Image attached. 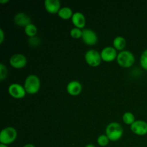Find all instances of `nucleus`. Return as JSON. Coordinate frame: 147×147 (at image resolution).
Segmentation results:
<instances>
[{
	"label": "nucleus",
	"mask_w": 147,
	"mask_h": 147,
	"mask_svg": "<svg viewBox=\"0 0 147 147\" xmlns=\"http://www.w3.org/2000/svg\"><path fill=\"white\" fill-rule=\"evenodd\" d=\"M131 130L138 136H144L147 134V123L144 121H135L133 124L131 125Z\"/></svg>",
	"instance_id": "1a4fd4ad"
},
{
	"label": "nucleus",
	"mask_w": 147,
	"mask_h": 147,
	"mask_svg": "<svg viewBox=\"0 0 147 147\" xmlns=\"http://www.w3.org/2000/svg\"><path fill=\"white\" fill-rule=\"evenodd\" d=\"M109 139L108 136L105 134H102L99 136L97 139L98 144L100 146H106L109 143Z\"/></svg>",
	"instance_id": "6ab92c4d"
},
{
	"label": "nucleus",
	"mask_w": 147,
	"mask_h": 147,
	"mask_svg": "<svg viewBox=\"0 0 147 147\" xmlns=\"http://www.w3.org/2000/svg\"><path fill=\"white\" fill-rule=\"evenodd\" d=\"M4 40V32L2 29H0V43H2Z\"/></svg>",
	"instance_id": "b1692460"
},
{
	"label": "nucleus",
	"mask_w": 147,
	"mask_h": 147,
	"mask_svg": "<svg viewBox=\"0 0 147 147\" xmlns=\"http://www.w3.org/2000/svg\"><path fill=\"white\" fill-rule=\"evenodd\" d=\"M73 14H74V13L73 12V10L68 7H63V8L60 9V11L57 13V14H58V16L60 18L65 20L72 18Z\"/></svg>",
	"instance_id": "dca6fc26"
},
{
	"label": "nucleus",
	"mask_w": 147,
	"mask_h": 147,
	"mask_svg": "<svg viewBox=\"0 0 147 147\" xmlns=\"http://www.w3.org/2000/svg\"><path fill=\"white\" fill-rule=\"evenodd\" d=\"M82 40L88 45H94L98 42V35L93 30L90 29H83Z\"/></svg>",
	"instance_id": "0eeeda50"
},
{
	"label": "nucleus",
	"mask_w": 147,
	"mask_h": 147,
	"mask_svg": "<svg viewBox=\"0 0 147 147\" xmlns=\"http://www.w3.org/2000/svg\"><path fill=\"white\" fill-rule=\"evenodd\" d=\"M85 147H96V146H95V145L92 144H88L86 145Z\"/></svg>",
	"instance_id": "bb28decb"
},
{
	"label": "nucleus",
	"mask_w": 147,
	"mask_h": 147,
	"mask_svg": "<svg viewBox=\"0 0 147 147\" xmlns=\"http://www.w3.org/2000/svg\"><path fill=\"white\" fill-rule=\"evenodd\" d=\"M126 46V40L124 37L118 36L115 37L113 41V47L116 49V50H120L123 51V49Z\"/></svg>",
	"instance_id": "2eb2a0df"
},
{
	"label": "nucleus",
	"mask_w": 147,
	"mask_h": 147,
	"mask_svg": "<svg viewBox=\"0 0 147 147\" xmlns=\"http://www.w3.org/2000/svg\"><path fill=\"white\" fill-rule=\"evenodd\" d=\"M9 2V0H0V3L1 4H5V3Z\"/></svg>",
	"instance_id": "a878e982"
},
{
	"label": "nucleus",
	"mask_w": 147,
	"mask_h": 147,
	"mask_svg": "<svg viewBox=\"0 0 147 147\" xmlns=\"http://www.w3.org/2000/svg\"><path fill=\"white\" fill-rule=\"evenodd\" d=\"M140 64L142 68L147 70V49L142 53L140 57Z\"/></svg>",
	"instance_id": "412c9836"
},
{
	"label": "nucleus",
	"mask_w": 147,
	"mask_h": 147,
	"mask_svg": "<svg viewBox=\"0 0 147 147\" xmlns=\"http://www.w3.org/2000/svg\"><path fill=\"white\" fill-rule=\"evenodd\" d=\"M17 131L14 128L9 126L3 129L0 133V142L5 145H9L16 140Z\"/></svg>",
	"instance_id": "20e7f679"
},
{
	"label": "nucleus",
	"mask_w": 147,
	"mask_h": 147,
	"mask_svg": "<svg viewBox=\"0 0 147 147\" xmlns=\"http://www.w3.org/2000/svg\"><path fill=\"white\" fill-rule=\"evenodd\" d=\"M40 86H41V82L38 76L36 75H29L24 81V87L28 94L33 95L37 93L40 90Z\"/></svg>",
	"instance_id": "f03ea898"
},
{
	"label": "nucleus",
	"mask_w": 147,
	"mask_h": 147,
	"mask_svg": "<svg viewBox=\"0 0 147 147\" xmlns=\"http://www.w3.org/2000/svg\"><path fill=\"white\" fill-rule=\"evenodd\" d=\"M123 129L121 125L117 122L110 123L106 128V135L109 140L112 142H117L122 137Z\"/></svg>",
	"instance_id": "f257e3e1"
},
{
	"label": "nucleus",
	"mask_w": 147,
	"mask_h": 147,
	"mask_svg": "<svg viewBox=\"0 0 147 147\" xmlns=\"http://www.w3.org/2000/svg\"><path fill=\"white\" fill-rule=\"evenodd\" d=\"M71 20L72 22H73L75 27H77V28L79 29H83L86 26V17H85L83 13L80 12V11H76V12H75L73 14V17H72Z\"/></svg>",
	"instance_id": "f8f14e48"
},
{
	"label": "nucleus",
	"mask_w": 147,
	"mask_h": 147,
	"mask_svg": "<svg viewBox=\"0 0 147 147\" xmlns=\"http://www.w3.org/2000/svg\"><path fill=\"white\" fill-rule=\"evenodd\" d=\"M8 74V70L4 63H0V80L3 81L7 78Z\"/></svg>",
	"instance_id": "4be33fe9"
},
{
	"label": "nucleus",
	"mask_w": 147,
	"mask_h": 147,
	"mask_svg": "<svg viewBox=\"0 0 147 147\" xmlns=\"http://www.w3.org/2000/svg\"><path fill=\"white\" fill-rule=\"evenodd\" d=\"M8 92L10 96L16 99H21L25 96L26 92L24 86L18 83H12L8 88Z\"/></svg>",
	"instance_id": "423d86ee"
},
{
	"label": "nucleus",
	"mask_w": 147,
	"mask_h": 147,
	"mask_svg": "<svg viewBox=\"0 0 147 147\" xmlns=\"http://www.w3.org/2000/svg\"><path fill=\"white\" fill-rule=\"evenodd\" d=\"M24 32L30 38L34 37H35L37 33V28L34 24L31 23V24H28L27 27H24Z\"/></svg>",
	"instance_id": "f3484780"
},
{
	"label": "nucleus",
	"mask_w": 147,
	"mask_h": 147,
	"mask_svg": "<svg viewBox=\"0 0 147 147\" xmlns=\"http://www.w3.org/2000/svg\"><path fill=\"white\" fill-rule=\"evenodd\" d=\"M46 11L50 14L58 13L60 8V2L59 0H45L44 2Z\"/></svg>",
	"instance_id": "9b49d317"
},
{
	"label": "nucleus",
	"mask_w": 147,
	"mask_h": 147,
	"mask_svg": "<svg viewBox=\"0 0 147 147\" xmlns=\"http://www.w3.org/2000/svg\"><path fill=\"white\" fill-rule=\"evenodd\" d=\"M123 121L127 125L133 124L135 122L134 115L131 112H126L123 115Z\"/></svg>",
	"instance_id": "a211bd4d"
},
{
	"label": "nucleus",
	"mask_w": 147,
	"mask_h": 147,
	"mask_svg": "<svg viewBox=\"0 0 147 147\" xmlns=\"http://www.w3.org/2000/svg\"><path fill=\"white\" fill-rule=\"evenodd\" d=\"M102 60L105 62H112L117 58V51L113 47H106L100 53Z\"/></svg>",
	"instance_id": "9d476101"
},
{
	"label": "nucleus",
	"mask_w": 147,
	"mask_h": 147,
	"mask_svg": "<svg viewBox=\"0 0 147 147\" xmlns=\"http://www.w3.org/2000/svg\"><path fill=\"white\" fill-rule=\"evenodd\" d=\"M0 147H9L7 145L3 144H0Z\"/></svg>",
	"instance_id": "cd10ccee"
},
{
	"label": "nucleus",
	"mask_w": 147,
	"mask_h": 147,
	"mask_svg": "<svg viewBox=\"0 0 147 147\" xmlns=\"http://www.w3.org/2000/svg\"><path fill=\"white\" fill-rule=\"evenodd\" d=\"M82 34H83V30L77 27H74L70 30V35L74 39L80 38L82 37Z\"/></svg>",
	"instance_id": "aec40b11"
},
{
	"label": "nucleus",
	"mask_w": 147,
	"mask_h": 147,
	"mask_svg": "<svg viewBox=\"0 0 147 147\" xmlns=\"http://www.w3.org/2000/svg\"><path fill=\"white\" fill-rule=\"evenodd\" d=\"M29 43L32 46H37L40 43V39L37 37H31L29 40Z\"/></svg>",
	"instance_id": "5701e85b"
},
{
	"label": "nucleus",
	"mask_w": 147,
	"mask_h": 147,
	"mask_svg": "<svg viewBox=\"0 0 147 147\" xmlns=\"http://www.w3.org/2000/svg\"><path fill=\"white\" fill-rule=\"evenodd\" d=\"M27 57L22 54H15L9 59V64L11 67L16 69H21L27 65Z\"/></svg>",
	"instance_id": "6e6552de"
},
{
	"label": "nucleus",
	"mask_w": 147,
	"mask_h": 147,
	"mask_svg": "<svg viewBox=\"0 0 147 147\" xmlns=\"http://www.w3.org/2000/svg\"><path fill=\"white\" fill-rule=\"evenodd\" d=\"M23 147H35L34 144H27L24 145Z\"/></svg>",
	"instance_id": "393cba45"
},
{
	"label": "nucleus",
	"mask_w": 147,
	"mask_h": 147,
	"mask_svg": "<svg viewBox=\"0 0 147 147\" xmlns=\"http://www.w3.org/2000/svg\"><path fill=\"white\" fill-rule=\"evenodd\" d=\"M14 23L20 27H27L28 24H31V19L24 12L17 13L14 18Z\"/></svg>",
	"instance_id": "ddd939ff"
},
{
	"label": "nucleus",
	"mask_w": 147,
	"mask_h": 147,
	"mask_svg": "<svg viewBox=\"0 0 147 147\" xmlns=\"http://www.w3.org/2000/svg\"><path fill=\"white\" fill-rule=\"evenodd\" d=\"M116 60L121 67L128 68L134 64L135 57L129 50H123L118 54Z\"/></svg>",
	"instance_id": "7ed1b4c3"
},
{
	"label": "nucleus",
	"mask_w": 147,
	"mask_h": 147,
	"mask_svg": "<svg viewBox=\"0 0 147 147\" xmlns=\"http://www.w3.org/2000/svg\"><path fill=\"white\" fill-rule=\"evenodd\" d=\"M85 60L88 65L91 67H97L100 64L102 61L100 53L93 49L89 50L86 52V55H85Z\"/></svg>",
	"instance_id": "39448f33"
},
{
	"label": "nucleus",
	"mask_w": 147,
	"mask_h": 147,
	"mask_svg": "<svg viewBox=\"0 0 147 147\" xmlns=\"http://www.w3.org/2000/svg\"><path fill=\"white\" fill-rule=\"evenodd\" d=\"M82 91V85L78 80H71L67 86V92L71 96H78Z\"/></svg>",
	"instance_id": "4468645a"
},
{
	"label": "nucleus",
	"mask_w": 147,
	"mask_h": 147,
	"mask_svg": "<svg viewBox=\"0 0 147 147\" xmlns=\"http://www.w3.org/2000/svg\"><path fill=\"white\" fill-rule=\"evenodd\" d=\"M134 147H139V146H134Z\"/></svg>",
	"instance_id": "c85d7f7f"
}]
</instances>
